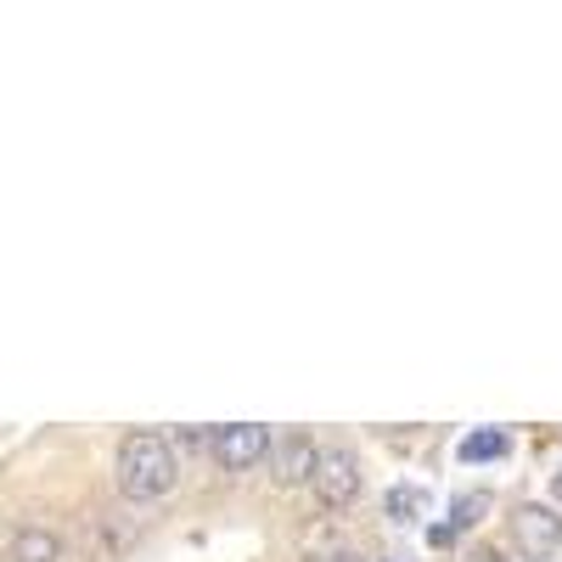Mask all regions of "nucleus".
Returning a JSON list of instances; mask_svg holds the SVG:
<instances>
[{"label":"nucleus","mask_w":562,"mask_h":562,"mask_svg":"<svg viewBox=\"0 0 562 562\" xmlns=\"http://www.w3.org/2000/svg\"><path fill=\"white\" fill-rule=\"evenodd\" d=\"M175 479H180V461H175L169 439H158V434H130V439L119 445V490H124L130 501H158V495L175 490Z\"/></svg>","instance_id":"f257e3e1"},{"label":"nucleus","mask_w":562,"mask_h":562,"mask_svg":"<svg viewBox=\"0 0 562 562\" xmlns=\"http://www.w3.org/2000/svg\"><path fill=\"white\" fill-rule=\"evenodd\" d=\"M360 484H366V473H360V456L355 450H315V467H310V490H315V501H326V506H349L355 495H360Z\"/></svg>","instance_id":"f03ea898"},{"label":"nucleus","mask_w":562,"mask_h":562,"mask_svg":"<svg viewBox=\"0 0 562 562\" xmlns=\"http://www.w3.org/2000/svg\"><path fill=\"white\" fill-rule=\"evenodd\" d=\"M270 428H259V422H231V428H214L209 434V450H214V461L225 467V473H243V467H254V461H265L270 456Z\"/></svg>","instance_id":"7ed1b4c3"},{"label":"nucleus","mask_w":562,"mask_h":562,"mask_svg":"<svg viewBox=\"0 0 562 562\" xmlns=\"http://www.w3.org/2000/svg\"><path fill=\"white\" fill-rule=\"evenodd\" d=\"M512 540H518V551H529L535 562H551V551H562V512L524 501L512 512Z\"/></svg>","instance_id":"20e7f679"},{"label":"nucleus","mask_w":562,"mask_h":562,"mask_svg":"<svg viewBox=\"0 0 562 562\" xmlns=\"http://www.w3.org/2000/svg\"><path fill=\"white\" fill-rule=\"evenodd\" d=\"M12 562H63V540L52 529H23L12 540Z\"/></svg>","instance_id":"39448f33"},{"label":"nucleus","mask_w":562,"mask_h":562,"mask_svg":"<svg viewBox=\"0 0 562 562\" xmlns=\"http://www.w3.org/2000/svg\"><path fill=\"white\" fill-rule=\"evenodd\" d=\"M281 456V484H310V467H315V445L310 439H288V445H270Z\"/></svg>","instance_id":"423d86ee"},{"label":"nucleus","mask_w":562,"mask_h":562,"mask_svg":"<svg viewBox=\"0 0 562 562\" xmlns=\"http://www.w3.org/2000/svg\"><path fill=\"white\" fill-rule=\"evenodd\" d=\"M479 512H490V495H461V501L450 506V524H445V535L473 529V524H479Z\"/></svg>","instance_id":"0eeeda50"},{"label":"nucleus","mask_w":562,"mask_h":562,"mask_svg":"<svg viewBox=\"0 0 562 562\" xmlns=\"http://www.w3.org/2000/svg\"><path fill=\"white\" fill-rule=\"evenodd\" d=\"M422 506H428V495H422V490H389V518L394 524H411V518H422Z\"/></svg>","instance_id":"6e6552de"},{"label":"nucleus","mask_w":562,"mask_h":562,"mask_svg":"<svg viewBox=\"0 0 562 562\" xmlns=\"http://www.w3.org/2000/svg\"><path fill=\"white\" fill-rule=\"evenodd\" d=\"M490 456H506V434H473L461 445V461H490Z\"/></svg>","instance_id":"1a4fd4ad"},{"label":"nucleus","mask_w":562,"mask_h":562,"mask_svg":"<svg viewBox=\"0 0 562 562\" xmlns=\"http://www.w3.org/2000/svg\"><path fill=\"white\" fill-rule=\"evenodd\" d=\"M467 562H512V551H501V546H479Z\"/></svg>","instance_id":"9d476101"},{"label":"nucleus","mask_w":562,"mask_h":562,"mask_svg":"<svg viewBox=\"0 0 562 562\" xmlns=\"http://www.w3.org/2000/svg\"><path fill=\"white\" fill-rule=\"evenodd\" d=\"M326 562H366V557H355V551H338V557H326Z\"/></svg>","instance_id":"9b49d317"}]
</instances>
